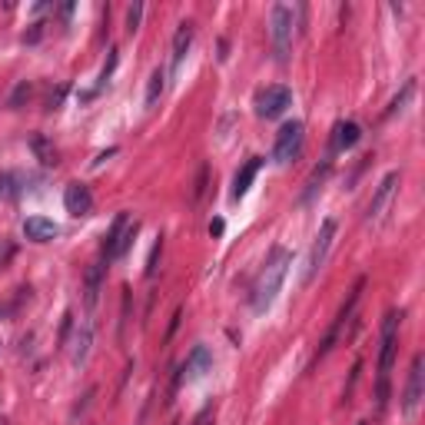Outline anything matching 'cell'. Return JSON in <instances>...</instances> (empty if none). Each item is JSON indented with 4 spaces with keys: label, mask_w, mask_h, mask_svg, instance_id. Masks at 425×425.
Masks as SVG:
<instances>
[{
    "label": "cell",
    "mask_w": 425,
    "mask_h": 425,
    "mask_svg": "<svg viewBox=\"0 0 425 425\" xmlns=\"http://www.w3.org/2000/svg\"><path fill=\"white\" fill-rule=\"evenodd\" d=\"M117 64H120V50L113 47V50H110V57H107V64H103V70H100L97 93H100V87H107V80H110V76H113V70H117Z\"/></svg>",
    "instance_id": "7402d4cb"
},
{
    "label": "cell",
    "mask_w": 425,
    "mask_h": 425,
    "mask_svg": "<svg viewBox=\"0 0 425 425\" xmlns=\"http://www.w3.org/2000/svg\"><path fill=\"white\" fill-rule=\"evenodd\" d=\"M359 140H362V127L356 120H342V123L332 127V153L352 150Z\"/></svg>",
    "instance_id": "5bb4252c"
},
{
    "label": "cell",
    "mask_w": 425,
    "mask_h": 425,
    "mask_svg": "<svg viewBox=\"0 0 425 425\" xmlns=\"http://www.w3.org/2000/svg\"><path fill=\"white\" fill-rule=\"evenodd\" d=\"M0 425H7V419H0Z\"/></svg>",
    "instance_id": "f1b7e54d"
},
{
    "label": "cell",
    "mask_w": 425,
    "mask_h": 425,
    "mask_svg": "<svg viewBox=\"0 0 425 425\" xmlns=\"http://www.w3.org/2000/svg\"><path fill=\"white\" fill-rule=\"evenodd\" d=\"M362 289H366V276H359V279H356V286H352L349 299H346V303H342V309L336 313V319H332V326H329L326 339H322V346H319V352H316V359L329 356V349H332L339 339H342V329H346V326L352 322V313H356V305H359V299H362Z\"/></svg>",
    "instance_id": "5b68a950"
},
{
    "label": "cell",
    "mask_w": 425,
    "mask_h": 425,
    "mask_svg": "<svg viewBox=\"0 0 425 425\" xmlns=\"http://www.w3.org/2000/svg\"><path fill=\"white\" fill-rule=\"evenodd\" d=\"M209 233H213V236H219V233H223V219H213V223H209Z\"/></svg>",
    "instance_id": "83f0119b"
},
{
    "label": "cell",
    "mask_w": 425,
    "mask_h": 425,
    "mask_svg": "<svg viewBox=\"0 0 425 425\" xmlns=\"http://www.w3.org/2000/svg\"><path fill=\"white\" fill-rule=\"evenodd\" d=\"M329 170H332V160H326V163L319 166V170H313V176H309V183H305V193H303V203H309L313 199V193L316 190H322V183H326Z\"/></svg>",
    "instance_id": "ffe728a7"
},
{
    "label": "cell",
    "mask_w": 425,
    "mask_h": 425,
    "mask_svg": "<svg viewBox=\"0 0 425 425\" xmlns=\"http://www.w3.org/2000/svg\"><path fill=\"white\" fill-rule=\"evenodd\" d=\"M289 266H293V252L286 250V246H273V252L266 256L260 276H256V283H252V293H250L252 313H266V309L276 303V293H279Z\"/></svg>",
    "instance_id": "6da1fadb"
},
{
    "label": "cell",
    "mask_w": 425,
    "mask_h": 425,
    "mask_svg": "<svg viewBox=\"0 0 425 425\" xmlns=\"http://www.w3.org/2000/svg\"><path fill=\"white\" fill-rule=\"evenodd\" d=\"M399 183H402V173H399V170H392V173L382 176V183L375 186L369 206H366V219H369V223H379V219L385 216V209H389L392 197L399 193Z\"/></svg>",
    "instance_id": "30bf717a"
},
{
    "label": "cell",
    "mask_w": 425,
    "mask_h": 425,
    "mask_svg": "<svg viewBox=\"0 0 425 425\" xmlns=\"http://www.w3.org/2000/svg\"><path fill=\"white\" fill-rule=\"evenodd\" d=\"M160 252H163V236H156L150 250V260H146V276H156V262H160Z\"/></svg>",
    "instance_id": "cb8c5ba5"
},
{
    "label": "cell",
    "mask_w": 425,
    "mask_h": 425,
    "mask_svg": "<svg viewBox=\"0 0 425 425\" xmlns=\"http://www.w3.org/2000/svg\"><path fill=\"white\" fill-rule=\"evenodd\" d=\"M206 173H209V170H206V166H203V170H199V180H197V193H193V199H199V197H203V190H206Z\"/></svg>",
    "instance_id": "4316f807"
},
{
    "label": "cell",
    "mask_w": 425,
    "mask_h": 425,
    "mask_svg": "<svg viewBox=\"0 0 425 425\" xmlns=\"http://www.w3.org/2000/svg\"><path fill=\"white\" fill-rule=\"evenodd\" d=\"M90 346H93V322H83V326L76 329V336H74V366H76V369H80V366H87Z\"/></svg>",
    "instance_id": "e0dca14e"
},
{
    "label": "cell",
    "mask_w": 425,
    "mask_h": 425,
    "mask_svg": "<svg viewBox=\"0 0 425 425\" xmlns=\"http://www.w3.org/2000/svg\"><path fill=\"white\" fill-rule=\"evenodd\" d=\"M412 93H415V80H409V83H405V87H402V93H399V97H395L392 103H389V110H385V117H392L395 110H402L405 103L412 100Z\"/></svg>",
    "instance_id": "603a6c76"
},
{
    "label": "cell",
    "mask_w": 425,
    "mask_h": 425,
    "mask_svg": "<svg viewBox=\"0 0 425 425\" xmlns=\"http://www.w3.org/2000/svg\"><path fill=\"white\" fill-rule=\"evenodd\" d=\"M103 262H97V266H90V273H87V289H83V303H87V309H93L100 299V286H103Z\"/></svg>",
    "instance_id": "ac0fdd59"
},
{
    "label": "cell",
    "mask_w": 425,
    "mask_h": 425,
    "mask_svg": "<svg viewBox=\"0 0 425 425\" xmlns=\"http://www.w3.org/2000/svg\"><path fill=\"white\" fill-rule=\"evenodd\" d=\"M399 322H402V313H399V309H389L385 319H382L379 372H375V405H379V412L389 405V395H392V366H395V352H399Z\"/></svg>",
    "instance_id": "7a4b0ae2"
},
{
    "label": "cell",
    "mask_w": 425,
    "mask_h": 425,
    "mask_svg": "<svg viewBox=\"0 0 425 425\" xmlns=\"http://www.w3.org/2000/svg\"><path fill=\"white\" fill-rule=\"evenodd\" d=\"M64 206L70 216H90L93 213V193L87 183H70L64 193Z\"/></svg>",
    "instance_id": "8fae6325"
},
{
    "label": "cell",
    "mask_w": 425,
    "mask_h": 425,
    "mask_svg": "<svg viewBox=\"0 0 425 425\" xmlns=\"http://www.w3.org/2000/svg\"><path fill=\"white\" fill-rule=\"evenodd\" d=\"M23 236L33 240V243H50V240L60 236V226L47 216H27L23 219Z\"/></svg>",
    "instance_id": "4fadbf2b"
},
{
    "label": "cell",
    "mask_w": 425,
    "mask_h": 425,
    "mask_svg": "<svg viewBox=\"0 0 425 425\" xmlns=\"http://www.w3.org/2000/svg\"><path fill=\"white\" fill-rule=\"evenodd\" d=\"M293 23H296V11L289 4H276L269 11V37H273V50L279 64H286L289 50H293Z\"/></svg>",
    "instance_id": "3957f363"
},
{
    "label": "cell",
    "mask_w": 425,
    "mask_h": 425,
    "mask_svg": "<svg viewBox=\"0 0 425 425\" xmlns=\"http://www.w3.org/2000/svg\"><path fill=\"white\" fill-rule=\"evenodd\" d=\"M133 236H136V223L130 219V213H117L107 240H103V260H120L123 252L130 250Z\"/></svg>",
    "instance_id": "ba28073f"
},
{
    "label": "cell",
    "mask_w": 425,
    "mask_h": 425,
    "mask_svg": "<svg viewBox=\"0 0 425 425\" xmlns=\"http://www.w3.org/2000/svg\"><path fill=\"white\" fill-rule=\"evenodd\" d=\"M425 399V356L419 352L409 366V379H405L402 389V415L405 419H415L419 415V405Z\"/></svg>",
    "instance_id": "52a82bcc"
},
{
    "label": "cell",
    "mask_w": 425,
    "mask_h": 425,
    "mask_svg": "<svg viewBox=\"0 0 425 425\" xmlns=\"http://www.w3.org/2000/svg\"><path fill=\"white\" fill-rule=\"evenodd\" d=\"M180 369H183V379H190V382L203 379L206 372H213V352H209L206 346H197V349L186 356V362Z\"/></svg>",
    "instance_id": "7c38bea8"
},
{
    "label": "cell",
    "mask_w": 425,
    "mask_h": 425,
    "mask_svg": "<svg viewBox=\"0 0 425 425\" xmlns=\"http://www.w3.org/2000/svg\"><path fill=\"white\" fill-rule=\"evenodd\" d=\"M289 107H293V90L283 87V83H273V87L256 93V117H262V120H276Z\"/></svg>",
    "instance_id": "9c48e42d"
},
{
    "label": "cell",
    "mask_w": 425,
    "mask_h": 425,
    "mask_svg": "<svg viewBox=\"0 0 425 425\" xmlns=\"http://www.w3.org/2000/svg\"><path fill=\"white\" fill-rule=\"evenodd\" d=\"M163 90H166V70L163 66H156V70L150 74V83H146V110H153L156 103H160Z\"/></svg>",
    "instance_id": "d6986e66"
},
{
    "label": "cell",
    "mask_w": 425,
    "mask_h": 425,
    "mask_svg": "<svg viewBox=\"0 0 425 425\" xmlns=\"http://www.w3.org/2000/svg\"><path fill=\"white\" fill-rule=\"evenodd\" d=\"M359 425H369V422H359Z\"/></svg>",
    "instance_id": "f546056e"
},
{
    "label": "cell",
    "mask_w": 425,
    "mask_h": 425,
    "mask_svg": "<svg viewBox=\"0 0 425 425\" xmlns=\"http://www.w3.org/2000/svg\"><path fill=\"white\" fill-rule=\"evenodd\" d=\"M30 97V83H27V80H23V83H17V90H13V97H11V107L17 110L23 103V100Z\"/></svg>",
    "instance_id": "484cf974"
},
{
    "label": "cell",
    "mask_w": 425,
    "mask_h": 425,
    "mask_svg": "<svg viewBox=\"0 0 425 425\" xmlns=\"http://www.w3.org/2000/svg\"><path fill=\"white\" fill-rule=\"evenodd\" d=\"M336 233H339L336 219H332V216L322 219V226H319V233H316V240H313V246H309V260H305V276H303L305 286L313 283V279H316V273L326 266L329 250H332V243H336Z\"/></svg>",
    "instance_id": "277c9868"
},
{
    "label": "cell",
    "mask_w": 425,
    "mask_h": 425,
    "mask_svg": "<svg viewBox=\"0 0 425 425\" xmlns=\"http://www.w3.org/2000/svg\"><path fill=\"white\" fill-rule=\"evenodd\" d=\"M21 183H23L21 173H4V176H0V197L17 199V197H21V190H23Z\"/></svg>",
    "instance_id": "44dd1931"
},
{
    "label": "cell",
    "mask_w": 425,
    "mask_h": 425,
    "mask_svg": "<svg viewBox=\"0 0 425 425\" xmlns=\"http://www.w3.org/2000/svg\"><path fill=\"white\" fill-rule=\"evenodd\" d=\"M190 44H193V23L183 21L180 27H176V37H173V54H170V70H180L186 60V50H190Z\"/></svg>",
    "instance_id": "9a60e30c"
},
{
    "label": "cell",
    "mask_w": 425,
    "mask_h": 425,
    "mask_svg": "<svg viewBox=\"0 0 425 425\" xmlns=\"http://www.w3.org/2000/svg\"><path fill=\"white\" fill-rule=\"evenodd\" d=\"M260 170H262V156H250V160L243 163V170L236 173V180H233V199H243L250 193V186H252V180H256Z\"/></svg>",
    "instance_id": "2e32d148"
},
{
    "label": "cell",
    "mask_w": 425,
    "mask_h": 425,
    "mask_svg": "<svg viewBox=\"0 0 425 425\" xmlns=\"http://www.w3.org/2000/svg\"><path fill=\"white\" fill-rule=\"evenodd\" d=\"M140 21H143V4H133L130 11H127V30H140Z\"/></svg>",
    "instance_id": "d4e9b609"
},
{
    "label": "cell",
    "mask_w": 425,
    "mask_h": 425,
    "mask_svg": "<svg viewBox=\"0 0 425 425\" xmlns=\"http://www.w3.org/2000/svg\"><path fill=\"white\" fill-rule=\"evenodd\" d=\"M303 143H305V127H303V120L283 123V127H279V133H276V143H273V160H276L279 166L299 160V153H303Z\"/></svg>",
    "instance_id": "8992f818"
}]
</instances>
